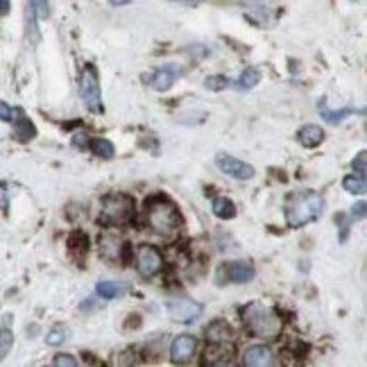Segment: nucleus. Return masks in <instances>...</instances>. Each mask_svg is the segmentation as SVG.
<instances>
[{"mask_svg": "<svg viewBox=\"0 0 367 367\" xmlns=\"http://www.w3.org/2000/svg\"><path fill=\"white\" fill-rule=\"evenodd\" d=\"M80 98L87 105L89 112L93 114H103V96H100V80H98V70L91 64H87L80 70Z\"/></svg>", "mask_w": 367, "mask_h": 367, "instance_id": "39448f33", "label": "nucleus"}, {"mask_svg": "<svg viewBox=\"0 0 367 367\" xmlns=\"http://www.w3.org/2000/svg\"><path fill=\"white\" fill-rule=\"evenodd\" d=\"M243 363L247 367H265V365H275V354L268 345H254L247 347L243 354Z\"/></svg>", "mask_w": 367, "mask_h": 367, "instance_id": "9b49d317", "label": "nucleus"}, {"mask_svg": "<svg viewBox=\"0 0 367 367\" xmlns=\"http://www.w3.org/2000/svg\"><path fill=\"white\" fill-rule=\"evenodd\" d=\"M213 213H216V218H220V220H231V218L236 216V207H233V202L227 198H216Z\"/></svg>", "mask_w": 367, "mask_h": 367, "instance_id": "412c9836", "label": "nucleus"}, {"mask_svg": "<svg viewBox=\"0 0 367 367\" xmlns=\"http://www.w3.org/2000/svg\"><path fill=\"white\" fill-rule=\"evenodd\" d=\"M12 125H14V134H17L19 140H30V138H34V134H36L34 125L30 123V118L21 112V109H14Z\"/></svg>", "mask_w": 367, "mask_h": 367, "instance_id": "4468645a", "label": "nucleus"}, {"mask_svg": "<svg viewBox=\"0 0 367 367\" xmlns=\"http://www.w3.org/2000/svg\"><path fill=\"white\" fill-rule=\"evenodd\" d=\"M163 268V259L161 252L152 245H140L136 249V270L143 279H152L157 277Z\"/></svg>", "mask_w": 367, "mask_h": 367, "instance_id": "423d86ee", "label": "nucleus"}, {"mask_svg": "<svg viewBox=\"0 0 367 367\" xmlns=\"http://www.w3.org/2000/svg\"><path fill=\"white\" fill-rule=\"evenodd\" d=\"M179 75H182V68L173 66V64H166V66H161V68L154 70V75H152L147 82H150V87H152L154 91L163 93V91H168L170 87H173Z\"/></svg>", "mask_w": 367, "mask_h": 367, "instance_id": "9d476101", "label": "nucleus"}, {"mask_svg": "<svg viewBox=\"0 0 367 367\" xmlns=\"http://www.w3.org/2000/svg\"><path fill=\"white\" fill-rule=\"evenodd\" d=\"M89 147H91V152L100 159H112L116 154L112 140H107V138H93L89 143Z\"/></svg>", "mask_w": 367, "mask_h": 367, "instance_id": "4be33fe9", "label": "nucleus"}, {"mask_svg": "<svg viewBox=\"0 0 367 367\" xmlns=\"http://www.w3.org/2000/svg\"><path fill=\"white\" fill-rule=\"evenodd\" d=\"M195 351H198V340L189 333H182V335H177L173 340V345H170V361L177 365H184L195 356Z\"/></svg>", "mask_w": 367, "mask_h": 367, "instance_id": "1a4fd4ad", "label": "nucleus"}, {"mask_svg": "<svg viewBox=\"0 0 367 367\" xmlns=\"http://www.w3.org/2000/svg\"><path fill=\"white\" fill-rule=\"evenodd\" d=\"M365 202H358V205L351 209V220H361V218H365Z\"/></svg>", "mask_w": 367, "mask_h": 367, "instance_id": "2f4dec72", "label": "nucleus"}, {"mask_svg": "<svg viewBox=\"0 0 367 367\" xmlns=\"http://www.w3.org/2000/svg\"><path fill=\"white\" fill-rule=\"evenodd\" d=\"M145 222L154 233H159L163 238H175L179 229H182V216H179L177 207L163 195L147 200Z\"/></svg>", "mask_w": 367, "mask_h": 367, "instance_id": "f257e3e1", "label": "nucleus"}, {"mask_svg": "<svg viewBox=\"0 0 367 367\" xmlns=\"http://www.w3.org/2000/svg\"><path fill=\"white\" fill-rule=\"evenodd\" d=\"M87 138H89L87 134H77V136H75V145H77V147H89V140H87Z\"/></svg>", "mask_w": 367, "mask_h": 367, "instance_id": "72a5a7b5", "label": "nucleus"}, {"mask_svg": "<svg viewBox=\"0 0 367 367\" xmlns=\"http://www.w3.org/2000/svg\"><path fill=\"white\" fill-rule=\"evenodd\" d=\"M168 313H170V317H173L175 322H179V324H193V322H198V319L202 317L205 308H202L198 302H191V300H175V302L168 304Z\"/></svg>", "mask_w": 367, "mask_h": 367, "instance_id": "0eeeda50", "label": "nucleus"}, {"mask_svg": "<svg viewBox=\"0 0 367 367\" xmlns=\"http://www.w3.org/2000/svg\"><path fill=\"white\" fill-rule=\"evenodd\" d=\"M68 335H70V331L66 329V326H64V324H57V326H54V329L48 333L45 342H48V345H52V347H57V345H61V342L68 340Z\"/></svg>", "mask_w": 367, "mask_h": 367, "instance_id": "393cba45", "label": "nucleus"}, {"mask_svg": "<svg viewBox=\"0 0 367 367\" xmlns=\"http://www.w3.org/2000/svg\"><path fill=\"white\" fill-rule=\"evenodd\" d=\"M68 247L70 252H73L75 259H80V256H87V249H89V238L84 231H73L68 238Z\"/></svg>", "mask_w": 367, "mask_h": 367, "instance_id": "6ab92c4d", "label": "nucleus"}, {"mask_svg": "<svg viewBox=\"0 0 367 367\" xmlns=\"http://www.w3.org/2000/svg\"><path fill=\"white\" fill-rule=\"evenodd\" d=\"M297 136L304 147H317L324 140V132L322 127H317V125H304Z\"/></svg>", "mask_w": 367, "mask_h": 367, "instance_id": "f3484780", "label": "nucleus"}, {"mask_svg": "<svg viewBox=\"0 0 367 367\" xmlns=\"http://www.w3.org/2000/svg\"><path fill=\"white\" fill-rule=\"evenodd\" d=\"M7 207H10V202H7V186L0 184V209L7 211Z\"/></svg>", "mask_w": 367, "mask_h": 367, "instance_id": "473e14b6", "label": "nucleus"}, {"mask_svg": "<svg viewBox=\"0 0 367 367\" xmlns=\"http://www.w3.org/2000/svg\"><path fill=\"white\" fill-rule=\"evenodd\" d=\"M224 275L231 281V284H247L249 279H254V268L249 263H229L227 268H224Z\"/></svg>", "mask_w": 367, "mask_h": 367, "instance_id": "2eb2a0df", "label": "nucleus"}, {"mask_svg": "<svg viewBox=\"0 0 367 367\" xmlns=\"http://www.w3.org/2000/svg\"><path fill=\"white\" fill-rule=\"evenodd\" d=\"M261 82V73L256 68H247L243 75L238 77L236 82H233V89L236 91H252L256 84Z\"/></svg>", "mask_w": 367, "mask_h": 367, "instance_id": "aec40b11", "label": "nucleus"}, {"mask_svg": "<svg viewBox=\"0 0 367 367\" xmlns=\"http://www.w3.org/2000/svg\"><path fill=\"white\" fill-rule=\"evenodd\" d=\"M231 354H233V342L227 345H216V342H209V347L205 351V365H229L231 363Z\"/></svg>", "mask_w": 367, "mask_h": 367, "instance_id": "f8f14e48", "label": "nucleus"}, {"mask_svg": "<svg viewBox=\"0 0 367 367\" xmlns=\"http://www.w3.org/2000/svg\"><path fill=\"white\" fill-rule=\"evenodd\" d=\"M30 7H32L34 17L39 21H45L50 17V3L48 0H30Z\"/></svg>", "mask_w": 367, "mask_h": 367, "instance_id": "a878e982", "label": "nucleus"}, {"mask_svg": "<svg viewBox=\"0 0 367 367\" xmlns=\"http://www.w3.org/2000/svg\"><path fill=\"white\" fill-rule=\"evenodd\" d=\"M286 222L291 229L306 227L308 222H315L324 213V200L317 193H295L286 200Z\"/></svg>", "mask_w": 367, "mask_h": 367, "instance_id": "7ed1b4c3", "label": "nucleus"}, {"mask_svg": "<svg viewBox=\"0 0 367 367\" xmlns=\"http://www.w3.org/2000/svg\"><path fill=\"white\" fill-rule=\"evenodd\" d=\"M132 218H134V200L125 193H114L107 195L103 200V207H100V220L105 224H112V227H120V224H127Z\"/></svg>", "mask_w": 367, "mask_h": 367, "instance_id": "20e7f679", "label": "nucleus"}, {"mask_svg": "<svg viewBox=\"0 0 367 367\" xmlns=\"http://www.w3.org/2000/svg\"><path fill=\"white\" fill-rule=\"evenodd\" d=\"M123 249H125V243L120 236H116V233H105V236H100V254H103L105 259L118 261Z\"/></svg>", "mask_w": 367, "mask_h": 367, "instance_id": "ddd939ff", "label": "nucleus"}, {"mask_svg": "<svg viewBox=\"0 0 367 367\" xmlns=\"http://www.w3.org/2000/svg\"><path fill=\"white\" fill-rule=\"evenodd\" d=\"M184 3H189V5H195V3H198V0H184Z\"/></svg>", "mask_w": 367, "mask_h": 367, "instance_id": "e433bc0d", "label": "nucleus"}, {"mask_svg": "<svg viewBox=\"0 0 367 367\" xmlns=\"http://www.w3.org/2000/svg\"><path fill=\"white\" fill-rule=\"evenodd\" d=\"M0 14H10V0H0Z\"/></svg>", "mask_w": 367, "mask_h": 367, "instance_id": "f704fd0d", "label": "nucleus"}, {"mask_svg": "<svg viewBox=\"0 0 367 367\" xmlns=\"http://www.w3.org/2000/svg\"><path fill=\"white\" fill-rule=\"evenodd\" d=\"M12 116H14V109L7 107L5 103H0V120H3V123H12Z\"/></svg>", "mask_w": 367, "mask_h": 367, "instance_id": "7c9ffc66", "label": "nucleus"}, {"mask_svg": "<svg viewBox=\"0 0 367 367\" xmlns=\"http://www.w3.org/2000/svg\"><path fill=\"white\" fill-rule=\"evenodd\" d=\"M216 163H218V168H220L224 175H229L233 179H240V182H245V179H252L254 177V168L249 166V163H245V161L231 157V154L220 152L216 157Z\"/></svg>", "mask_w": 367, "mask_h": 367, "instance_id": "6e6552de", "label": "nucleus"}, {"mask_svg": "<svg viewBox=\"0 0 367 367\" xmlns=\"http://www.w3.org/2000/svg\"><path fill=\"white\" fill-rule=\"evenodd\" d=\"M317 112H319V116L326 120V123H331V125H338V123H342L347 118V116H354L356 114V109H340V112H331V109H326V100L322 98L317 103Z\"/></svg>", "mask_w": 367, "mask_h": 367, "instance_id": "a211bd4d", "label": "nucleus"}, {"mask_svg": "<svg viewBox=\"0 0 367 367\" xmlns=\"http://www.w3.org/2000/svg\"><path fill=\"white\" fill-rule=\"evenodd\" d=\"M229 84L231 82L224 75H211V77H207V80H205V87L209 91H222V89H227Z\"/></svg>", "mask_w": 367, "mask_h": 367, "instance_id": "bb28decb", "label": "nucleus"}, {"mask_svg": "<svg viewBox=\"0 0 367 367\" xmlns=\"http://www.w3.org/2000/svg\"><path fill=\"white\" fill-rule=\"evenodd\" d=\"M96 291H98V295L103 300H114V297H118V295L123 293V286L116 284V281H100Z\"/></svg>", "mask_w": 367, "mask_h": 367, "instance_id": "5701e85b", "label": "nucleus"}, {"mask_svg": "<svg viewBox=\"0 0 367 367\" xmlns=\"http://www.w3.org/2000/svg\"><path fill=\"white\" fill-rule=\"evenodd\" d=\"M243 322L247 331L261 340H275L284 331V317L272 306H265L261 302L247 304L243 308Z\"/></svg>", "mask_w": 367, "mask_h": 367, "instance_id": "f03ea898", "label": "nucleus"}, {"mask_svg": "<svg viewBox=\"0 0 367 367\" xmlns=\"http://www.w3.org/2000/svg\"><path fill=\"white\" fill-rule=\"evenodd\" d=\"M12 345H14L12 331H10V329H0V361H3L7 354H10Z\"/></svg>", "mask_w": 367, "mask_h": 367, "instance_id": "cd10ccee", "label": "nucleus"}, {"mask_svg": "<svg viewBox=\"0 0 367 367\" xmlns=\"http://www.w3.org/2000/svg\"><path fill=\"white\" fill-rule=\"evenodd\" d=\"M207 340L209 342H216V345H227V342H233V331L227 322H222V319H218L207 329Z\"/></svg>", "mask_w": 367, "mask_h": 367, "instance_id": "dca6fc26", "label": "nucleus"}, {"mask_svg": "<svg viewBox=\"0 0 367 367\" xmlns=\"http://www.w3.org/2000/svg\"><path fill=\"white\" fill-rule=\"evenodd\" d=\"M109 3H112V5H116V7H120V5H127L129 0H109Z\"/></svg>", "mask_w": 367, "mask_h": 367, "instance_id": "c9c22d12", "label": "nucleus"}, {"mask_svg": "<svg viewBox=\"0 0 367 367\" xmlns=\"http://www.w3.org/2000/svg\"><path fill=\"white\" fill-rule=\"evenodd\" d=\"M351 168H354V175L365 177L367 175V154L365 152L358 154V157L354 159V163H351Z\"/></svg>", "mask_w": 367, "mask_h": 367, "instance_id": "c85d7f7f", "label": "nucleus"}, {"mask_svg": "<svg viewBox=\"0 0 367 367\" xmlns=\"http://www.w3.org/2000/svg\"><path fill=\"white\" fill-rule=\"evenodd\" d=\"M342 186H345V191L351 193V195H365V191H367L365 177H358V175H349V177H345V182H342Z\"/></svg>", "mask_w": 367, "mask_h": 367, "instance_id": "b1692460", "label": "nucleus"}, {"mask_svg": "<svg viewBox=\"0 0 367 367\" xmlns=\"http://www.w3.org/2000/svg\"><path fill=\"white\" fill-rule=\"evenodd\" d=\"M52 365H57V367H64V365H68V367H75L77 365V361L70 354H57L54 356V361H52Z\"/></svg>", "mask_w": 367, "mask_h": 367, "instance_id": "c756f323", "label": "nucleus"}]
</instances>
